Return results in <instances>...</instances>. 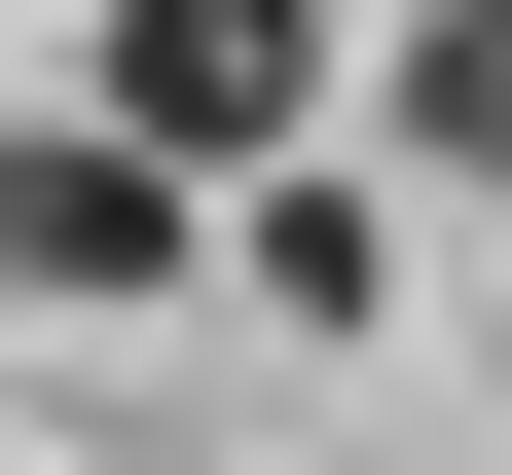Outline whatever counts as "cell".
Wrapping results in <instances>:
<instances>
[{
    "mask_svg": "<svg viewBox=\"0 0 512 475\" xmlns=\"http://www.w3.org/2000/svg\"><path fill=\"white\" fill-rule=\"evenodd\" d=\"M403 147H512V0H403Z\"/></svg>",
    "mask_w": 512,
    "mask_h": 475,
    "instance_id": "cell-4",
    "label": "cell"
},
{
    "mask_svg": "<svg viewBox=\"0 0 512 475\" xmlns=\"http://www.w3.org/2000/svg\"><path fill=\"white\" fill-rule=\"evenodd\" d=\"M0 256H37V293H220V183H183L147 110H74V147H0Z\"/></svg>",
    "mask_w": 512,
    "mask_h": 475,
    "instance_id": "cell-2",
    "label": "cell"
},
{
    "mask_svg": "<svg viewBox=\"0 0 512 475\" xmlns=\"http://www.w3.org/2000/svg\"><path fill=\"white\" fill-rule=\"evenodd\" d=\"M220 293H256V329H366V293H403V220L293 147V183H220Z\"/></svg>",
    "mask_w": 512,
    "mask_h": 475,
    "instance_id": "cell-3",
    "label": "cell"
},
{
    "mask_svg": "<svg viewBox=\"0 0 512 475\" xmlns=\"http://www.w3.org/2000/svg\"><path fill=\"white\" fill-rule=\"evenodd\" d=\"M74 74H110V110H147V147H183V183H293V110H330V0H110Z\"/></svg>",
    "mask_w": 512,
    "mask_h": 475,
    "instance_id": "cell-1",
    "label": "cell"
}]
</instances>
